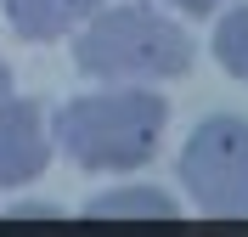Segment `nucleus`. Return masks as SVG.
<instances>
[{
    "label": "nucleus",
    "mask_w": 248,
    "mask_h": 237,
    "mask_svg": "<svg viewBox=\"0 0 248 237\" xmlns=\"http://www.w3.org/2000/svg\"><path fill=\"white\" fill-rule=\"evenodd\" d=\"M198 46L153 0H108L74 29V68L102 85H164L192 74Z\"/></svg>",
    "instance_id": "nucleus-1"
},
{
    "label": "nucleus",
    "mask_w": 248,
    "mask_h": 237,
    "mask_svg": "<svg viewBox=\"0 0 248 237\" xmlns=\"http://www.w3.org/2000/svg\"><path fill=\"white\" fill-rule=\"evenodd\" d=\"M170 125V102L141 85H108L62 102L51 119V142L91 175H130L153 164Z\"/></svg>",
    "instance_id": "nucleus-2"
},
{
    "label": "nucleus",
    "mask_w": 248,
    "mask_h": 237,
    "mask_svg": "<svg viewBox=\"0 0 248 237\" xmlns=\"http://www.w3.org/2000/svg\"><path fill=\"white\" fill-rule=\"evenodd\" d=\"M6 6V23H12L23 40H68V34L108 0H0Z\"/></svg>",
    "instance_id": "nucleus-5"
},
{
    "label": "nucleus",
    "mask_w": 248,
    "mask_h": 237,
    "mask_svg": "<svg viewBox=\"0 0 248 237\" xmlns=\"http://www.w3.org/2000/svg\"><path fill=\"white\" fill-rule=\"evenodd\" d=\"M164 6H175V12H186V17H215L226 0H164Z\"/></svg>",
    "instance_id": "nucleus-8"
},
{
    "label": "nucleus",
    "mask_w": 248,
    "mask_h": 237,
    "mask_svg": "<svg viewBox=\"0 0 248 237\" xmlns=\"http://www.w3.org/2000/svg\"><path fill=\"white\" fill-rule=\"evenodd\" d=\"M57 153L46 125V108L29 96H0V187H23L40 181Z\"/></svg>",
    "instance_id": "nucleus-4"
},
{
    "label": "nucleus",
    "mask_w": 248,
    "mask_h": 237,
    "mask_svg": "<svg viewBox=\"0 0 248 237\" xmlns=\"http://www.w3.org/2000/svg\"><path fill=\"white\" fill-rule=\"evenodd\" d=\"M12 215H17V221H57L62 209L57 204H29V209H12Z\"/></svg>",
    "instance_id": "nucleus-9"
},
{
    "label": "nucleus",
    "mask_w": 248,
    "mask_h": 237,
    "mask_svg": "<svg viewBox=\"0 0 248 237\" xmlns=\"http://www.w3.org/2000/svg\"><path fill=\"white\" fill-rule=\"evenodd\" d=\"M6 91H12V74H6V63H0V96H6Z\"/></svg>",
    "instance_id": "nucleus-10"
},
{
    "label": "nucleus",
    "mask_w": 248,
    "mask_h": 237,
    "mask_svg": "<svg viewBox=\"0 0 248 237\" xmlns=\"http://www.w3.org/2000/svg\"><path fill=\"white\" fill-rule=\"evenodd\" d=\"M181 187L209 221H248V119L209 113L186 136Z\"/></svg>",
    "instance_id": "nucleus-3"
},
{
    "label": "nucleus",
    "mask_w": 248,
    "mask_h": 237,
    "mask_svg": "<svg viewBox=\"0 0 248 237\" xmlns=\"http://www.w3.org/2000/svg\"><path fill=\"white\" fill-rule=\"evenodd\" d=\"M85 215L91 221H175L181 204H175L170 192H158V187H113L102 198H91Z\"/></svg>",
    "instance_id": "nucleus-6"
},
{
    "label": "nucleus",
    "mask_w": 248,
    "mask_h": 237,
    "mask_svg": "<svg viewBox=\"0 0 248 237\" xmlns=\"http://www.w3.org/2000/svg\"><path fill=\"white\" fill-rule=\"evenodd\" d=\"M215 63L248 85V0L226 6V17L215 23Z\"/></svg>",
    "instance_id": "nucleus-7"
}]
</instances>
